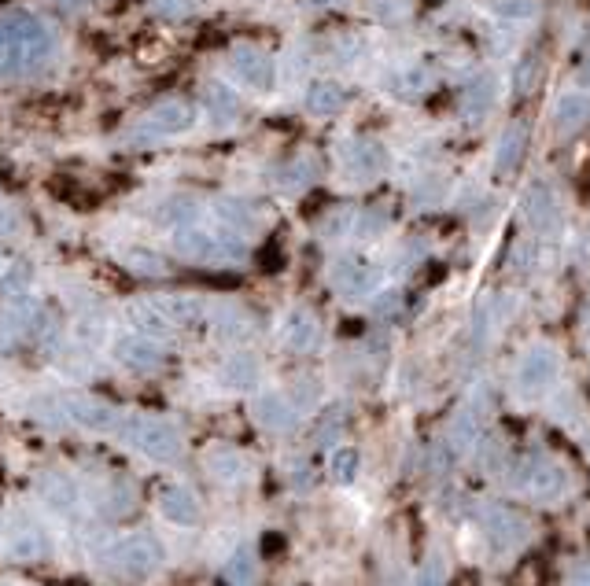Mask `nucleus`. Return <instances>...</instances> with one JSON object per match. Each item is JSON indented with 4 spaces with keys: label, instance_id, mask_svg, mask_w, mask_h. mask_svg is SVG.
I'll use <instances>...</instances> for the list:
<instances>
[{
    "label": "nucleus",
    "instance_id": "14",
    "mask_svg": "<svg viewBox=\"0 0 590 586\" xmlns=\"http://www.w3.org/2000/svg\"><path fill=\"white\" fill-rule=\"evenodd\" d=\"M41 502L52 513H74L78 502H82V487L71 476H63V472H48L45 480H41Z\"/></svg>",
    "mask_w": 590,
    "mask_h": 586
},
{
    "label": "nucleus",
    "instance_id": "19",
    "mask_svg": "<svg viewBox=\"0 0 590 586\" xmlns=\"http://www.w3.org/2000/svg\"><path fill=\"white\" fill-rule=\"evenodd\" d=\"M203 465H207V472L218 483H240L248 476V458L240 450H233V446H214Z\"/></svg>",
    "mask_w": 590,
    "mask_h": 586
},
{
    "label": "nucleus",
    "instance_id": "36",
    "mask_svg": "<svg viewBox=\"0 0 590 586\" xmlns=\"http://www.w3.org/2000/svg\"><path fill=\"white\" fill-rule=\"evenodd\" d=\"M443 583V572H439V564H428L425 575H421V586H439Z\"/></svg>",
    "mask_w": 590,
    "mask_h": 586
},
{
    "label": "nucleus",
    "instance_id": "26",
    "mask_svg": "<svg viewBox=\"0 0 590 586\" xmlns=\"http://www.w3.org/2000/svg\"><path fill=\"white\" fill-rule=\"evenodd\" d=\"M561 487H565V472L557 469V465H539V469H531V494H539V498H554V494H561Z\"/></svg>",
    "mask_w": 590,
    "mask_h": 586
},
{
    "label": "nucleus",
    "instance_id": "9",
    "mask_svg": "<svg viewBox=\"0 0 590 586\" xmlns=\"http://www.w3.org/2000/svg\"><path fill=\"white\" fill-rule=\"evenodd\" d=\"M4 546H8V557H15V561H37V557H45V535L26 516H12L8 520Z\"/></svg>",
    "mask_w": 590,
    "mask_h": 586
},
{
    "label": "nucleus",
    "instance_id": "35",
    "mask_svg": "<svg viewBox=\"0 0 590 586\" xmlns=\"http://www.w3.org/2000/svg\"><path fill=\"white\" fill-rule=\"evenodd\" d=\"M535 71H539V56H528L524 63H520V71H517V93H528Z\"/></svg>",
    "mask_w": 590,
    "mask_h": 586
},
{
    "label": "nucleus",
    "instance_id": "15",
    "mask_svg": "<svg viewBox=\"0 0 590 586\" xmlns=\"http://www.w3.org/2000/svg\"><path fill=\"white\" fill-rule=\"evenodd\" d=\"M480 524H484V531L491 535V539L498 542V546H513V542L524 539V520H520L517 513H509L506 505H487L484 513H480Z\"/></svg>",
    "mask_w": 590,
    "mask_h": 586
},
{
    "label": "nucleus",
    "instance_id": "24",
    "mask_svg": "<svg viewBox=\"0 0 590 586\" xmlns=\"http://www.w3.org/2000/svg\"><path fill=\"white\" fill-rule=\"evenodd\" d=\"M259 380V362L251 354H236L222 365V384L225 387H251Z\"/></svg>",
    "mask_w": 590,
    "mask_h": 586
},
{
    "label": "nucleus",
    "instance_id": "21",
    "mask_svg": "<svg viewBox=\"0 0 590 586\" xmlns=\"http://www.w3.org/2000/svg\"><path fill=\"white\" fill-rule=\"evenodd\" d=\"M590 126V96L583 93H568L561 104H557V129L561 133H579V129Z\"/></svg>",
    "mask_w": 590,
    "mask_h": 586
},
{
    "label": "nucleus",
    "instance_id": "23",
    "mask_svg": "<svg viewBox=\"0 0 590 586\" xmlns=\"http://www.w3.org/2000/svg\"><path fill=\"white\" fill-rule=\"evenodd\" d=\"M495 104V82H491V78H472L469 85H465V93H461V111H465V115H484L487 107Z\"/></svg>",
    "mask_w": 590,
    "mask_h": 586
},
{
    "label": "nucleus",
    "instance_id": "29",
    "mask_svg": "<svg viewBox=\"0 0 590 586\" xmlns=\"http://www.w3.org/2000/svg\"><path fill=\"white\" fill-rule=\"evenodd\" d=\"M450 443L458 446V450H472V446L480 443V424H476V417L461 413L458 421L450 424Z\"/></svg>",
    "mask_w": 590,
    "mask_h": 586
},
{
    "label": "nucleus",
    "instance_id": "6",
    "mask_svg": "<svg viewBox=\"0 0 590 586\" xmlns=\"http://www.w3.org/2000/svg\"><path fill=\"white\" fill-rule=\"evenodd\" d=\"M196 122V111H192L185 100H163L159 107H152L141 122V137H177Z\"/></svg>",
    "mask_w": 590,
    "mask_h": 586
},
{
    "label": "nucleus",
    "instance_id": "31",
    "mask_svg": "<svg viewBox=\"0 0 590 586\" xmlns=\"http://www.w3.org/2000/svg\"><path fill=\"white\" fill-rule=\"evenodd\" d=\"M495 12L502 19H535L539 15V4L535 0H498Z\"/></svg>",
    "mask_w": 590,
    "mask_h": 586
},
{
    "label": "nucleus",
    "instance_id": "17",
    "mask_svg": "<svg viewBox=\"0 0 590 586\" xmlns=\"http://www.w3.org/2000/svg\"><path fill=\"white\" fill-rule=\"evenodd\" d=\"M155 306H159V314L166 317V325L170 329H196L203 317H207V310H203V303H196V299H185V295H163V299H152Z\"/></svg>",
    "mask_w": 590,
    "mask_h": 586
},
{
    "label": "nucleus",
    "instance_id": "33",
    "mask_svg": "<svg viewBox=\"0 0 590 586\" xmlns=\"http://www.w3.org/2000/svg\"><path fill=\"white\" fill-rule=\"evenodd\" d=\"M26 284H30V270H26V266H12V270L4 273V277H0V288H4V292H23Z\"/></svg>",
    "mask_w": 590,
    "mask_h": 586
},
{
    "label": "nucleus",
    "instance_id": "20",
    "mask_svg": "<svg viewBox=\"0 0 590 586\" xmlns=\"http://www.w3.org/2000/svg\"><path fill=\"white\" fill-rule=\"evenodd\" d=\"M524 148H528V129L513 122V126L502 133V141H498V155H495V170L498 174H509V170H517L520 159H524Z\"/></svg>",
    "mask_w": 590,
    "mask_h": 586
},
{
    "label": "nucleus",
    "instance_id": "32",
    "mask_svg": "<svg viewBox=\"0 0 590 586\" xmlns=\"http://www.w3.org/2000/svg\"><path fill=\"white\" fill-rule=\"evenodd\" d=\"M314 170H318V166H314V159H295L292 170H288V177H284V181H288L292 188L310 185V181H314Z\"/></svg>",
    "mask_w": 590,
    "mask_h": 586
},
{
    "label": "nucleus",
    "instance_id": "5",
    "mask_svg": "<svg viewBox=\"0 0 590 586\" xmlns=\"http://www.w3.org/2000/svg\"><path fill=\"white\" fill-rule=\"evenodd\" d=\"M107 564L122 575H148L163 564V546L152 535H126L107 550Z\"/></svg>",
    "mask_w": 590,
    "mask_h": 586
},
{
    "label": "nucleus",
    "instance_id": "28",
    "mask_svg": "<svg viewBox=\"0 0 590 586\" xmlns=\"http://www.w3.org/2000/svg\"><path fill=\"white\" fill-rule=\"evenodd\" d=\"M133 502H137V494H133V487L126 480H115L104 494V509L111 516H126L133 509Z\"/></svg>",
    "mask_w": 590,
    "mask_h": 586
},
{
    "label": "nucleus",
    "instance_id": "2",
    "mask_svg": "<svg viewBox=\"0 0 590 586\" xmlns=\"http://www.w3.org/2000/svg\"><path fill=\"white\" fill-rule=\"evenodd\" d=\"M118 439H126L133 450H141L144 458H152V461H174L177 454H181V446H185L177 424L166 421V417H152V413L122 417Z\"/></svg>",
    "mask_w": 590,
    "mask_h": 586
},
{
    "label": "nucleus",
    "instance_id": "3",
    "mask_svg": "<svg viewBox=\"0 0 590 586\" xmlns=\"http://www.w3.org/2000/svg\"><path fill=\"white\" fill-rule=\"evenodd\" d=\"M177 255L192 258V262H233V258L244 255V244L229 233H207V229H177L174 236Z\"/></svg>",
    "mask_w": 590,
    "mask_h": 586
},
{
    "label": "nucleus",
    "instance_id": "22",
    "mask_svg": "<svg viewBox=\"0 0 590 586\" xmlns=\"http://www.w3.org/2000/svg\"><path fill=\"white\" fill-rule=\"evenodd\" d=\"M343 104H347V93H343V85H336V82L310 85V93H307L310 115H332V111H340Z\"/></svg>",
    "mask_w": 590,
    "mask_h": 586
},
{
    "label": "nucleus",
    "instance_id": "18",
    "mask_svg": "<svg viewBox=\"0 0 590 586\" xmlns=\"http://www.w3.org/2000/svg\"><path fill=\"white\" fill-rule=\"evenodd\" d=\"M343 163L351 170L354 177H377L388 163V155L380 148L377 141H351L347 144V152H343Z\"/></svg>",
    "mask_w": 590,
    "mask_h": 586
},
{
    "label": "nucleus",
    "instance_id": "4",
    "mask_svg": "<svg viewBox=\"0 0 590 586\" xmlns=\"http://www.w3.org/2000/svg\"><path fill=\"white\" fill-rule=\"evenodd\" d=\"M56 413L59 421L89 428V432H118V424H122V413L96 395H63V399H56Z\"/></svg>",
    "mask_w": 590,
    "mask_h": 586
},
{
    "label": "nucleus",
    "instance_id": "13",
    "mask_svg": "<svg viewBox=\"0 0 590 586\" xmlns=\"http://www.w3.org/2000/svg\"><path fill=\"white\" fill-rule=\"evenodd\" d=\"M554 380H557V354L546 351V347H535L517 369V384L524 387V391H543V387H550Z\"/></svg>",
    "mask_w": 590,
    "mask_h": 586
},
{
    "label": "nucleus",
    "instance_id": "34",
    "mask_svg": "<svg viewBox=\"0 0 590 586\" xmlns=\"http://www.w3.org/2000/svg\"><path fill=\"white\" fill-rule=\"evenodd\" d=\"M229 579H233L236 586H248L251 579H255V564H251V557L240 553V557L233 561V568H229Z\"/></svg>",
    "mask_w": 590,
    "mask_h": 586
},
{
    "label": "nucleus",
    "instance_id": "11",
    "mask_svg": "<svg viewBox=\"0 0 590 586\" xmlns=\"http://www.w3.org/2000/svg\"><path fill=\"white\" fill-rule=\"evenodd\" d=\"M255 417H259L262 428H273V432H288L299 421V406H295L284 391H262L255 399Z\"/></svg>",
    "mask_w": 590,
    "mask_h": 586
},
{
    "label": "nucleus",
    "instance_id": "1",
    "mask_svg": "<svg viewBox=\"0 0 590 586\" xmlns=\"http://www.w3.org/2000/svg\"><path fill=\"white\" fill-rule=\"evenodd\" d=\"M52 52V34L30 15H4L0 19V74L15 78L37 67Z\"/></svg>",
    "mask_w": 590,
    "mask_h": 586
},
{
    "label": "nucleus",
    "instance_id": "25",
    "mask_svg": "<svg viewBox=\"0 0 590 586\" xmlns=\"http://www.w3.org/2000/svg\"><path fill=\"white\" fill-rule=\"evenodd\" d=\"M284 340L292 351H310L318 343V325L310 314H292L288 317V329H284Z\"/></svg>",
    "mask_w": 590,
    "mask_h": 586
},
{
    "label": "nucleus",
    "instance_id": "12",
    "mask_svg": "<svg viewBox=\"0 0 590 586\" xmlns=\"http://www.w3.org/2000/svg\"><path fill=\"white\" fill-rule=\"evenodd\" d=\"M159 509H163V516L170 520V524H177V528H192V524L200 520V498H196L185 483H170V487H163V494H159Z\"/></svg>",
    "mask_w": 590,
    "mask_h": 586
},
{
    "label": "nucleus",
    "instance_id": "7",
    "mask_svg": "<svg viewBox=\"0 0 590 586\" xmlns=\"http://www.w3.org/2000/svg\"><path fill=\"white\" fill-rule=\"evenodd\" d=\"M115 358L126 365V369H133V373H155V369L166 362L163 347H159L152 336H144V332L122 336V340L115 343Z\"/></svg>",
    "mask_w": 590,
    "mask_h": 586
},
{
    "label": "nucleus",
    "instance_id": "27",
    "mask_svg": "<svg viewBox=\"0 0 590 586\" xmlns=\"http://www.w3.org/2000/svg\"><path fill=\"white\" fill-rule=\"evenodd\" d=\"M207 107H211V115L218 118V122H229V118H236V111H240V100H236V93L229 85L214 82L211 89H207Z\"/></svg>",
    "mask_w": 590,
    "mask_h": 586
},
{
    "label": "nucleus",
    "instance_id": "30",
    "mask_svg": "<svg viewBox=\"0 0 590 586\" xmlns=\"http://www.w3.org/2000/svg\"><path fill=\"white\" fill-rule=\"evenodd\" d=\"M329 472L336 480H354V472H358V450L354 446H336L329 458Z\"/></svg>",
    "mask_w": 590,
    "mask_h": 586
},
{
    "label": "nucleus",
    "instance_id": "16",
    "mask_svg": "<svg viewBox=\"0 0 590 586\" xmlns=\"http://www.w3.org/2000/svg\"><path fill=\"white\" fill-rule=\"evenodd\" d=\"M329 281H332V288L343 295H362L373 288V270H369L362 258H340V262L332 266Z\"/></svg>",
    "mask_w": 590,
    "mask_h": 586
},
{
    "label": "nucleus",
    "instance_id": "8",
    "mask_svg": "<svg viewBox=\"0 0 590 586\" xmlns=\"http://www.w3.org/2000/svg\"><path fill=\"white\" fill-rule=\"evenodd\" d=\"M524 214L535 233H557L561 229V207H557V196L550 192V185H531L524 192Z\"/></svg>",
    "mask_w": 590,
    "mask_h": 586
},
{
    "label": "nucleus",
    "instance_id": "10",
    "mask_svg": "<svg viewBox=\"0 0 590 586\" xmlns=\"http://www.w3.org/2000/svg\"><path fill=\"white\" fill-rule=\"evenodd\" d=\"M229 63H233L236 78H240L244 85H251V89H270L273 85V59L266 56L262 48L240 45Z\"/></svg>",
    "mask_w": 590,
    "mask_h": 586
},
{
    "label": "nucleus",
    "instance_id": "37",
    "mask_svg": "<svg viewBox=\"0 0 590 586\" xmlns=\"http://www.w3.org/2000/svg\"><path fill=\"white\" fill-rule=\"evenodd\" d=\"M380 299H384V303L373 306L377 314H388V310H399V295H395V292H391V295H380Z\"/></svg>",
    "mask_w": 590,
    "mask_h": 586
}]
</instances>
